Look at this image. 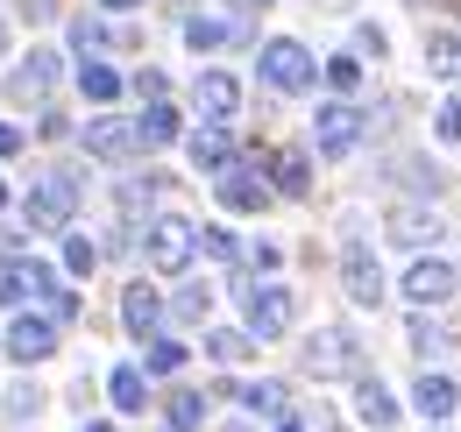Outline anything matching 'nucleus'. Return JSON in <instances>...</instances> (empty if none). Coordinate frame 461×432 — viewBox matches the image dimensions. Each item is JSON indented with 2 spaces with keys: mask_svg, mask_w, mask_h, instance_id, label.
<instances>
[{
  "mask_svg": "<svg viewBox=\"0 0 461 432\" xmlns=\"http://www.w3.org/2000/svg\"><path fill=\"white\" fill-rule=\"evenodd\" d=\"M71 213H78V177H71V170H50V177L22 199V220H29L36 234H64Z\"/></svg>",
  "mask_w": 461,
  "mask_h": 432,
  "instance_id": "1",
  "label": "nucleus"
},
{
  "mask_svg": "<svg viewBox=\"0 0 461 432\" xmlns=\"http://www.w3.org/2000/svg\"><path fill=\"white\" fill-rule=\"evenodd\" d=\"M199 241V227L192 220H177V213H164V220H149L142 227V256H149V270H164V276H177V270H192V248Z\"/></svg>",
  "mask_w": 461,
  "mask_h": 432,
  "instance_id": "2",
  "label": "nucleus"
},
{
  "mask_svg": "<svg viewBox=\"0 0 461 432\" xmlns=\"http://www.w3.org/2000/svg\"><path fill=\"white\" fill-rule=\"evenodd\" d=\"M263 86H277V93H305L312 78H320V64H312V50L305 43H291V36H277V43H263Z\"/></svg>",
  "mask_w": 461,
  "mask_h": 432,
  "instance_id": "3",
  "label": "nucleus"
},
{
  "mask_svg": "<svg viewBox=\"0 0 461 432\" xmlns=\"http://www.w3.org/2000/svg\"><path fill=\"white\" fill-rule=\"evenodd\" d=\"M58 291H64L58 270H50V263H36V256H14L7 276H0V298H7V305H50Z\"/></svg>",
  "mask_w": 461,
  "mask_h": 432,
  "instance_id": "4",
  "label": "nucleus"
},
{
  "mask_svg": "<svg viewBox=\"0 0 461 432\" xmlns=\"http://www.w3.org/2000/svg\"><path fill=\"white\" fill-rule=\"evenodd\" d=\"M291 291L285 284H256L249 291V340H277V333H291Z\"/></svg>",
  "mask_w": 461,
  "mask_h": 432,
  "instance_id": "5",
  "label": "nucleus"
},
{
  "mask_svg": "<svg viewBox=\"0 0 461 432\" xmlns=\"http://www.w3.org/2000/svg\"><path fill=\"white\" fill-rule=\"evenodd\" d=\"M312 142H320V157H348L362 142V113L348 107V100H327V107L312 113Z\"/></svg>",
  "mask_w": 461,
  "mask_h": 432,
  "instance_id": "6",
  "label": "nucleus"
},
{
  "mask_svg": "<svg viewBox=\"0 0 461 432\" xmlns=\"http://www.w3.org/2000/svg\"><path fill=\"white\" fill-rule=\"evenodd\" d=\"M355 362H362V355H355V333H348V326H327V333L305 340V369H312V376H355Z\"/></svg>",
  "mask_w": 461,
  "mask_h": 432,
  "instance_id": "7",
  "label": "nucleus"
},
{
  "mask_svg": "<svg viewBox=\"0 0 461 432\" xmlns=\"http://www.w3.org/2000/svg\"><path fill=\"white\" fill-rule=\"evenodd\" d=\"M455 263H440V256H419V263H411V270H404V298H411V305H447V298H455Z\"/></svg>",
  "mask_w": 461,
  "mask_h": 432,
  "instance_id": "8",
  "label": "nucleus"
},
{
  "mask_svg": "<svg viewBox=\"0 0 461 432\" xmlns=\"http://www.w3.org/2000/svg\"><path fill=\"white\" fill-rule=\"evenodd\" d=\"M86 149H93L100 163H128L135 149H142V142H135V121H114V113H100V121L86 128Z\"/></svg>",
  "mask_w": 461,
  "mask_h": 432,
  "instance_id": "9",
  "label": "nucleus"
},
{
  "mask_svg": "<svg viewBox=\"0 0 461 432\" xmlns=\"http://www.w3.org/2000/svg\"><path fill=\"white\" fill-rule=\"evenodd\" d=\"M341 284H348L355 305H384V270H376L369 248H348V256H341Z\"/></svg>",
  "mask_w": 461,
  "mask_h": 432,
  "instance_id": "10",
  "label": "nucleus"
},
{
  "mask_svg": "<svg viewBox=\"0 0 461 432\" xmlns=\"http://www.w3.org/2000/svg\"><path fill=\"white\" fill-rule=\"evenodd\" d=\"M192 100H199V121H234V107H241V86H234L228 71H199Z\"/></svg>",
  "mask_w": 461,
  "mask_h": 432,
  "instance_id": "11",
  "label": "nucleus"
},
{
  "mask_svg": "<svg viewBox=\"0 0 461 432\" xmlns=\"http://www.w3.org/2000/svg\"><path fill=\"white\" fill-rule=\"evenodd\" d=\"M50 347H58V320H36V312H29V320L7 326V355H14V362H43Z\"/></svg>",
  "mask_w": 461,
  "mask_h": 432,
  "instance_id": "12",
  "label": "nucleus"
},
{
  "mask_svg": "<svg viewBox=\"0 0 461 432\" xmlns=\"http://www.w3.org/2000/svg\"><path fill=\"white\" fill-rule=\"evenodd\" d=\"M185 149H192V163H199V170H213V177H221V170L234 163V135L221 128V121H199Z\"/></svg>",
  "mask_w": 461,
  "mask_h": 432,
  "instance_id": "13",
  "label": "nucleus"
},
{
  "mask_svg": "<svg viewBox=\"0 0 461 432\" xmlns=\"http://www.w3.org/2000/svg\"><path fill=\"white\" fill-rule=\"evenodd\" d=\"M50 86H58V57L50 50H29L22 64H14V100H22V107H36Z\"/></svg>",
  "mask_w": 461,
  "mask_h": 432,
  "instance_id": "14",
  "label": "nucleus"
},
{
  "mask_svg": "<svg viewBox=\"0 0 461 432\" xmlns=\"http://www.w3.org/2000/svg\"><path fill=\"white\" fill-rule=\"evenodd\" d=\"M157 320H164V298H157L149 284H128V291H121V326H128L135 340H149Z\"/></svg>",
  "mask_w": 461,
  "mask_h": 432,
  "instance_id": "15",
  "label": "nucleus"
},
{
  "mask_svg": "<svg viewBox=\"0 0 461 432\" xmlns=\"http://www.w3.org/2000/svg\"><path fill=\"white\" fill-rule=\"evenodd\" d=\"M221 199H228L234 213H263V206H270V184H263L256 170H241V163H228V170H221Z\"/></svg>",
  "mask_w": 461,
  "mask_h": 432,
  "instance_id": "16",
  "label": "nucleus"
},
{
  "mask_svg": "<svg viewBox=\"0 0 461 432\" xmlns=\"http://www.w3.org/2000/svg\"><path fill=\"white\" fill-rule=\"evenodd\" d=\"M391 241H404V248L440 241V213H433V206H398V213H391Z\"/></svg>",
  "mask_w": 461,
  "mask_h": 432,
  "instance_id": "17",
  "label": "nucleus"
},
{
  "mask_svg": "<svg viewBox=\"0 0 461 432\" xmlns=\"http://www.w3.org/2000/svg\"><path fill=\"white\" fill-rule=\"evenodd\" d=\"M411 404H419V411H426V418H433V426H440V418H455V404H461V390L447 376H433V369H426V376L411 382Z\"/></svg>",
  "mask_w": 461,
  "mask_h": 432,
  "instance_id": "18",
  "label": "nucleus"
},
{
  "mask_svg": "<svg viewBox=\"0 0 461 432\" xmlns=\"http://www.w3.org/2000/svg\"><path fill=\"white\" fill-rule=\"evenodd\" d=\"M355 411H362V426H376V432H384V426H398V397H391V390H384L376 376H362V382H355Z\"/></svg>",
  "mask_w": 461,
  "mask_h": 432,
  "instance_id": "19",
  "label": "nucleus"
},
{
  "mask_svg": "<svg viewBox=\"0 0 461 432\" xmlns=\"http://www.w3.org/2000/svg\"><path fill=\"white\" fill-rule=\"evenodd\" d=\"M270 177H277L285 199H305V192H312V163L298 157V149H277V157H270Z\"/></svg>",
  "mask_w": 461,
  "mask_h": 432,
  "instance_id": "20",
  "label": "nucleus"
},
{
  "mask_svg": "<svg viewBox=\"0 0 461 432\" xmlns=\"http://www.w3.org/2000/svg\"><path fill=\"white\" fill-rule=\"evenodd\" d=\"M426 71L433 78H461V29H433L426 36Z\"/></svg>",
  "mask_w": 461,
  "mask_h": 432,
  "instance_id": "21",
  "label": "nucleus"
},
{
  "mask_svg": "<svg viewBox=\"0 0 461 432\" xmlns=\"http://www.w3.org/2000/svg\"><path fill=\"white\" fill-rule=\"evenodd\" d=\"M135 142H142V149H164V142H177V113L164 107V100H149V107H142V121H135Z\"/></svg>",
  "mask_w": 461,
  "mask_h": 432,
  "instance_id": "22",
  "label": "nucleus"
},
{
  "mask_svg": "<svg viewBox=\"0 0 461 432\" xmlns=\"http://www.w3.org/2000/svg\"><path fill=\"white\" fill-rule=\"evenodd\" d=\"M107 397H114V411H149V376H142V369H114V376H107Z\"/></svg>",
  "mask_w": 461,
  "mask_h": 432,
  "instance_id": "23",
  "label": "nucleus"
},
{
  "mask_svg": "<svg viewBox=\"0 0 461 432\" xmlns=\"http://www.w3.org/2000/svg\"><path fill=\"white\" fill-rule=\"evenodd\" d=\"M241 411H249V418H277V411H291L285 382H241Z\"/></svg>",
  "mask_w": 461,
  "mask_h": 432,
  "instance_id": "24",
  "label": "nucleus"
},
{
  "mask_svg": "<svg viewBox=\"0 0 461 432\" xmlns=\"http://www.w3.org/2000/svg\"><path fill=\"white\" fill-rule=\"evenodd\" d=\"M185 43L206 57V50H228V43H234V29H228V22H213V14H192V22H185Z\"/></svg>",
  "mask_w": 461,
  "mask_h": 432,
  "instance_id": "25",
  "label": "nucleus"
},
{
  "mask_svg": "<svg viewBox=\"0 0 461 432\" xmlns=\"http://www.w3.org/2000/svg\"><path fill=\"white\" fill-rule=\"evenodd\" d=\"M78 93L107 107V100L121 93V71H114V64H100V57H86V71H78Z\"/></svg>",
  "mask_w": 461,
  "mask_h": 432,
  "instance_id": "26",
  "label": "nucleus"
},
{
  "mask_svg": "<svg viewBox=\"0 0 461 432\" xmlns=\"http://www.w3.org/2000/svg\"><path fill=\"white\" fill-rule=\"evenodd\" d=\"M164 418H171V432H199L206 426V397L199 390H177L171 404H164Z\"/></svg>",
  "mask_w": 461,
  "mask_h": 432,
  "instance_id": "27",
  "label": "nucleus"
},
{
  "mask_svg": "<svg viewBox=\"0 0 461 432\" xmlns=\"http://www.w3.org/2000/svg\"><path fill=\"white\" fill-rule=\"evenodd\" d=\"M64 270H71V276H93V270H100V248H93L86 234H64Z\"/></svg>",
  "mask_w": 461,
  "mask_h": 432,
  "instance_id": "28",
  "label": "nucleus"
},
{
  "mask_svg": "<svg viewBox=\"0 0 461 432\" xmlns=\"http://www.w3.org/2000/svg\"><path fill=\"white\" fill-rule=\"evenodd\" d=\"M206 355H213V362H241V355H249V333H234V326L206 333Z\"/></svg>",
  "mask_w": 461,
  "mask_h": 432,
  "instance_id": "29",
  "label": "nucleus"
},
{
  "mask_svg": "<svg viewBox=\"0 0 461 432\" xmlns=\"http://www.w3.org/2000/svg\"><path fill=\"white\" fill-rule=\"evenodd\" d=\"M142 369H149V376H177V369H185V347H177V340H149V362H142Z\"/></svg>",
  "mask_w": 461,
  "mask_h": 432,
  "instance_id": "30",
  "label": "nucleus"
},
{
  "mask_svg": "<svg viewBox=\"0 0 461 432\" xmlns=\"http://www.w3.org/2000/svg\"><path fill=\"white\" fill-rule=\"evenodd\" d=\"M192 248H206V256H221V263H234V256H241V248H234V234H228V227H206V234H199Z\"/></svg>",
  "mask_w": 461,
  "mask_h": 432,
  "instance_id": "31",
  "label": "nucleus"
},
{
  "mask_svg": "<svg viewBox=\"0 0 461 432\" xmlns=\"http://www.w3.org/2000/svg\"><path fill=\"white\" fill-rule=\"evenodd\" d=\"M327 86H334V93H355V86H362V64H355V57H334V64H327Z\"/></svg>",
  "mask_w": 461,
  "mask_h": 432,
  "instance_id": "32",
  "label": "nucleus"
},
{
  "mask_svg": "<svg viewBox=\"0 0 461 432\" xmlns=\"http://www.w3.org/2000/svg\"><path fill=\"white\" fill-rule=\"evenodd\" d=\"M433 135H440V142H461V100H447V107H440V121H433Z\"/></svg>",
  "mask_w": 461,
  "mask_h": 432,
  "instance_id": "33",
  "label": "nucleus"
},
{
  "mask_svg": "<svg viewBox=\"0 0 461 432\" xmlns=\"http://www.w3.org/2000/svg\"><path fill=\"white\" fill-rule=\"evenodd\" d=\"M100 43H107V29H100V22H78V29H71V50H100Z\"/></svg>",
  "mask_w": 461,
  "mask_h": 432,
  "instance_id": "34",
  "label": "nucleus"
},
{
  "mask_svg": "<svg viewBox=\"0 0 461 432\" xmlns=\"http://www.w3.org/2000/svg\"><path fill=\"white\" fill-rule=\"evenodd\" d=\"M411 347H419V355H440V347H447V333H433V326L419 320V326H411Z\"/></svg>",
  "mask_w": 461,
  "mask_h": 432,
  "instance_id": "35",
  "label": "nucleus"
},
{
  "mask_svg": "<svg viewBox=\"0 0 461 432\" xmlns=\"http://www.w3.org/2000/svg\"><path fill=\"white\" fill-rule=\"evenodd\" d=\"M277 432H312V418H298V411H277Z\"/></svg>",
  "mask_w": 461,
  "mask_h": 432,
  "instance_id": "36",
  "label": "nucleus"
},
{
  "mask_svg": "<svg viewBox=\"0 0 461 432\" xmlns=\"http://www.w3.org/2000/svg\"><path fill=\"white\" fill-rule=\"evenodd\" d=\"M14 149H22V128H7V121H0V157H14Z\"/></svg>",
  "mask_w": 461,
  "mask_h": 432,
  "instance_id": "37",
  "label": "nucleus"
},
{
  "mask_svg": "<svg viewBox=\"0 0 461 432\" xmlns=\"http://www.w3.org/2000/svg\"><path fill=\"white\" fill-rule=\"evenodd\" d=\"M234 7H241V14H263V7H270V0H234Z\"/></svg>",
  "mask_w": 461,
  "mask_h": 432,
  "instance_id": "38",
  "label": "nucleus"
},
{
  "mask_svg": "<svg viewBox=\"0 0 461 432\" xmlns=\"http://www.w3.org/2000/svg\"><path fill=\"white\" fill-rule=\"evenodd\" d=\"M100 7H114V14H128V7H142V0H100Z\"/></svg>",
  "mask_w": 461,
  "mask_h": 432,
  "instance_id": "39",
  "label": "nucleus"
},
{
  "mask_svg": "<svg viewBox=\"0 0 461 432\" xmlns=\"http://www.w3.org/2000/svg\"><path fill=\"white\" fill-rule=\"evenodd\" d=\"M0 206H7V184H0Z\"/></svg>",
  "mask_w": 461,
  "mask_h": 432,
  "instance_id": "40",
  "label": "nucleus"
},
{
  "mask_svg": "<svg viewBox=\"0 0 461 432\" xmlns=\"http://www.w3.org/2000/svg\"><path fill=\"white\" fill-rule=\"evenodd\" d=\"M86 432H107V426H86Z\"/></svg>",
  "mask_w": 461,
  "mask_h": 432,
  "instance_id": "41",
  "label": "nucleus"
},
{
  "mask_svg": "<svg viewBox=\"0 0 461 432\" xmlns=\"http://www.w3.org/2000/svg\"><path fill=\"white\" fill-rule=\"evenodd\" d=\"M320 432H341V426H320Z\"/></svg>",
  "mask_w": 461,
  "mask_h": 432,
  "instance_id": "42",
  "label": "nucleus"
},
{
  "mask_svg": "<svg viewBox=\"0 0 461 432\" xmlns=\"http://www.w3.org/2000/svg\"><path fill=\"white\" fill-rule=\"evenodd\" d=\"M433 432H440V426H433Z\"/></svg>",
  "mask_w": 461,
  "mask_h": 432,
  "instance_id": "43",
  "label": "nucleus"
}]
</instances>
